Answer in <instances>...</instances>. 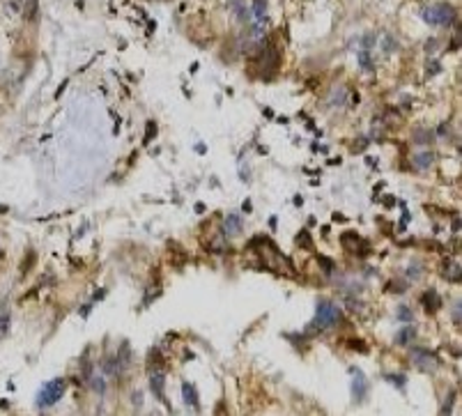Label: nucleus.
Here are the masks:
<instances>
[{"label":"nucleus","instance_id":"nucleus-27","mask_svg":"<svg viewBox=\"0 0 462 416\" xmlns=\"http://www.w3.org/2000/svg\"><path fill=\"white\" fill-rule=\"evenodd\" d=\"M347 343H349V347H352V350L361 352V354H366V352H368V347H366V343H363V340H356V338H352V340H347Z\"/></svg>","mask_w":462,"mask_h":416},{"label":"nucleus","instance_id":"nucleus-18","mask_svg":"<svg viewBox=\"0 0 462 416\" xmlns=\"http://www.w3.org/2000/svg\"><path fill=\"white\" fill-rule=\"evenodd\" d=\"M37 14H39V0H26V5H23V16H26V21H35Z\"/></svg>","mask_w":462,"mask_h":416},{"label":"nucleus","instance_id":"nucleus-34","mask_svg":"<svg viewBox=\"0 0 462 416\" xmlns=\"http://www.w3.org/2000/svg\"><path fill=\"white\" fill-rule=\"evenodd\" d=\"M409 278H419V264L416 267H409V274H407Z\"/></svg>","mask_w":462,"mask_h":416},{"label":"nucleus","instance_id":"nucleus-31","mask_svg":"<svg viewBox=\"0 0 462 416\" xmlns=\"http://www.w3.org/2000/svg\"><path fill=\"white\" fill-rule=\"evenodd\" d=\"M453 398H456V391H453V393H451V396L446 398L449 403H446V405H444V407H442V414H449V412L453 410Z\"/></svg>","mask_w":462,"mask_h":416},{"label":"nucleus","instance_id":"nucleus-12","mask_svg":"<svg viewBox=\"0 0 462 416\" xmlns=\"http://www.w3.org/2000/svg\"><path fill=\"white\" fill-rule=\"evenodd\" d=\"M182 398H184L187 405L198 410V391H195V386L191 382H182Z\"/></svg>","mask_w":462,"mask_h":416},{"label":"nucleus","instance_id":"nucleus-32","mask_svg":"<svg viewBox=\"0 0 462 416\" xmlns=\"http://www.w3.org/2000/svg\"><path fill=\"white\" fill-rule=\"evenodd\" d=\"M7 329H9V315H2L0 317V336H2Z\"/></svg>","mask_w":462,"mask_h":416},{"label":"nucleus","instance_id":"nucleus-33","mask_svg":"<svg viewBox=\"0 0 462 416\" xmlns=\"http://www.w3.org/2000/svg\"><path fill=\"white\" fill-rule=\"evenodd\" d=\"M453 322H456V327H460V304H456V308H453Z\"/></svg>","mask_w":462,"mask_h":416},{"label":"nucleus","instance_id":"nucleus-9","mask_svg":"<svg viewBox=\"0 0 462 416\" xmlns=\"http://www.w3.org/2000/svg\"><path fill=\"white\" fill-rule=\"evenodd\" d=\"M414 338H416V327L414 324H405L402 329L395 331V345H398V347H407V345H412L414 343Z\"/></svg>","mask_w":462,"mask_h":416},{"label":"nucleus","instance_id":"nucleus-15","mask_svg":"<svg viewBox=\"0 0 462 416\" xmlns=\"http://www.w3.org/2000/svg\"><path fill=\"white\" fill-rule=\"evenodd\" d=\"M131 361H134V357H131V347H129V343H122L120 352H117V366H120V368H129Z\"/></svg>","mask_w":462,"mask_h":416},{"label":"nucleus","instance_id":"nucleus-11","mask_svg":"<svg viewBox=\"0 0 462 416\" xmlns=\"http://www.w3.org/2000/svg\"><path fill=\"white\" fill-rule=\"evenodd\" d=\"M341 244L345 246L349 253H356V255H359V246H363L366 242H361V237H359L356 232H345L341 237Z\"/></svg>","mask_w":462,"mask_h":416},{"label":"nucleus","instance_id":"nucleus-6","mask_svg":"<svg viewBox=\"0 0 462 416\" xmlns=\"http://www.w3.org/2000/svg\"><path fill=\"white\" fill-rule=\"evenodd\" d=\"M414 364L421 370H435L439 361L430 350H414Z\"/></svg>","mask_w":462,"mask_h":416},{"label":"nucleus","instance_id":"nucleus-36","mask_svg":"<svg viewBox=\"0 0 462 416\" xmlns=\"http://www.w3.org/2000/svg\"><path fill=\"white\" fill-rule=\"evenodd\" d=\"M458 230H460V218H453V232H458Z\"/></svg>","mask_w":462,"mask_h":416},{"label":"nucleus","instance_id":"nucleus-5","mask_svg":"<svg viewBox=\"0 0 462 416\" xmlns=\"http://www.w3.org/2000/svg\"><path fill=\"white\" fill-rule=\"evenodd\" d=\"M352 375H354V382H352V396H354L356 403H361L363 398H366V391H368V384H366V377H363L361 370L352 368L349 370Z\"/></svg>","mask_w":462,"mask_h":416},{"label":"nucleus","instance_id":"nucleus-2","mask_svg":"<svg viewBox=\"0 0 462 416\" xmlns=\"http://www.w3.org/2000/svg\"><path fill=\"white\" fill-rule=\"evenodd\" d=\"M253 60H255V69L260 72L262 79H271L276 74V69H278V65H281V55H278L274 44H262L255 51Z\"/></svg>","mask_w":462,"mask_h":416},{"label":"nucleus","instance_id":"nucleus-21","mask_svg":"<svg viewBox=\"0 0 462 416\" xmlns=\"http://www.w3.org/2000/svg\"><path fill=\"white\" fill-rule=\"evenodd\" d=\"M156 136V122L154 120H150L148 126H145V136H143V145H150L152 143V138Z\"/></svg>","mask_w":462,"mask_h":416},{"label":"nucleus","instance_id":"nucleus-14","mask_svg":"<svg viewBox=\"0 0 462 416\" xmlns=\"http://www.w3.org/2000/svg\"><path fill=\"white\" fill-rule=\"evenodd\" d=\"M432 161H435V154L432 152H421V154H416V157L412 159V164H414L416 170H425V168H430Z\"/></svg>","mask_w":462,"mask_h":416},{"label":"nucleus","instance_id":"nucleus-3","mask_svg":"<svg viewBox=\"0 0 462 416\" xmlns=\"http://www.w3.org/2000/svg\"><path fill=\"white\" fill-rule=\"evenodd\" d=\"M65 391H67V379H65V377H55V379L46 382L41 386L39 393H37V407L44 410V407L55 405L62 396H65Z\"/></svg>","mask_w":462,"mask_h":416},{"label":"nucleus","instance_id":"nucleus-38","mask_svg":"<svg viewBox=\"0 0 462 416\" xmlns=\"http://www.w3.org/2000/svg\"><path fill=\"white\" fill-rule=\"evenodd\" d=\"M106 297V290H99V292H94V299H104Z\"/></svg>","mask_w":462,"mask_h":416},{"label":"nucleus","instance_id":"nucleus-23","mask_svg":"<svg viewBox=\"0 0 462 416\" xmlns=\"http://www.w3.org/2000/svg\"><path fill=\"white\" fill-rule=\"evenodd\" d=\"M430 138H432V133L425 131V129H419V131L414 133V143H416V145H428Z\"/></svg>","mask_w":462,"mask_h":416},{"label":"nucleus","instance_id":"nucleus-16","mask_svg":"<svg viewBox=\"0 0 462 416\" xmlns=\"http://www.w3.org/2000/svg\"><path fill=\"white\" fill-rule=\"evenodd\" d=\"M251 14L255 16L258 23H265V19H267V0H253V9H251Z\"/></svg>","mask_w":462,"mask_h":416},{"label":"nucleus","instance_id":"nucleus-28","mask_svg":"<svg viewBox=\"0 0 462 416\" xmlns=\"http://www.w3.org/2000/svg\"><path fill=\"white\" fill-rule=\"evenodd\" d=\"M317 260H320V264H322V267H324V274H327V276H331V274H334V269H336V267H334V262H331V260H329V258H322V255H320V258H317Z\"/></svg>","mask_w":462,"mask_h":416},{"label":"nucleus","instance_id":"nucleus-35","mask_svg":"<svg viewBox=\"0 0 462 416\" xmlns=\"http://www.w3.org/2000/svg\"><path fill=\"white\" fill-rule=\"evenodd\" d=\"M425 48H428V53H432L437 48V40H430L428 44H425Z\"/></svg>","mask_w":462,"mask_h":416},{"label":"nucleus","instance_id":"nucleus-37","mask_svg":"<svg viewBox=\"0 0 462 416\" xmlns=\"http://www.w3.org/2000/svg\"><path fill=\"white\" fill-rule=\"evenodd\" d=\"M334 221H336V223H338V221H345V216H343L341 211H336V214H334Z\"/></svg>","mask_w":462,"mask_h":416},{"label":"nucleus","instance_id":"nucleus-10","mask_svg":"<svg viewBox=\"0 0 462 416\" xmlns=\"http://www.w3.org/2000/svg\"><path fill=\"white\" fill-rule=\"evenodd\" d=\"M421 304H423V308L428 313H435V311H439L442 308V297L437 294V290H425L421 294Z\"/></svg>","mask_w":462,"mask_h":416},{"label":"nucleus","instance_id":"nucleus-24","mask_svg":"<svg viewBox=\"0 0 462 416\" xmlns=\"http://www.w3.org/2000/svg\"><path fill=\"white\" fill-rule=\"evenodd\" d=\"M87 382H90V386H92L97 393H104V391H106V382H104V377H94L92 375Z\"/></svg>","mask_w":462,"mask_h":416},{"label":"nucleus","instance_id":"nucleus-17","mask_svg":"<svg viewBox=\"0 0 462 416\" xmlns=\"http://www.w3.org/2000/svg\"><path fill=\"white\" fill-rule=\"evenodd\" d=\"M444 278H449V281H453V283H458L460 281V264L458 262H444Z\"/></svg>","mask_w":462,"mask_h":416},{"label":"nucleus","instance_id":"nucleus-13","mask_svg":"<svg viewBox=\"0 0 462 416\" xmlns=\"http://www.w3.org/2000/svg\"><path fill=\"white\" fill-rule=\"evenodd\" d=\"M230 9H232L237 21H241V23H246V21L251 19V12H248V7L244 5V0H230Z\"/></svg>","mask_w":462,"mask_h":416},{"label":"nucleus","instance_id":"nucleus-8","mask_svg":"<svg viewBox=\"0 0 462 416\" xmlns=\"http://www.w3.org/2000/svg\"><path fill=\"white\" fill-rule=\"evenodd\" d=\"M163 386H166V382H163V373H161V370L152 373V377H150V389H152V393L156 396L159 403L166 405V391H163Z\"/></svg>","mask_w":462,"mask_h":416},{"label":"nucleus","instance_id":"nucleus-20","mask_svg":"<svg viewBox=\"0 0 462 416\" xmlns=\"http://www.w3.org/2000/svg\"><path fill=\"white\" fill-rule=\"evenodd\" d=\"M359 65H361L363 72H373L375 69V65H373V60H370V53L363 48V51H359Z\"/></svg>","mask_w":462,"mask_h":416},{"label":"nucleus","instance_id":"nucleus-1","mask_svg":"<svg viewBox=\"0 0 462 416\" xmlns=\"http://www.w3.org/2000/svg\"><path fill=\"white\" fill-rule=\"evenodd\" d=\"M341 317H343L341 306L334 304V301H329V299H322L320 304H317V311H315V320L308 324L306 333L313 336V333H317V331H322V329H329V327H334V324L341 322Z\"/></svg>","mask_w":462,"mask_h":416},{"label":"nucleus","instance_id":"nucleus-29","mask_svg":"<svg viewBox=\"0 0 462 416\" xmlns=\"http://www.w3.org/2000/svg\"><path fill=\"white\" fill-rule=\"evenodd\" d=\"M442 72V65L437 62V60H432V62H428V76H435V74Z\"/></svg>","mask_w":462,"mask_h":416},{"label":"nucleus","instance_id":"nucleus-25","mask_svg":"<svg viewBox=\"0 0 462 416\" xmlns=\"http://www.w3.org/2000/svg\"><path fill=\"white\" fill-rule=\"evenodd\" d=\"M386 379H388L391 384H395V386H398L400 391H405V382H407V377H405V375H388Z\"/></svg>","mask_w":462,"mask_h":416},{"label":"nucleus","instance_id":"nucleus-30","mask_svg":"<svg viewBox=\"0 0 462 416\" xmlns=\"http://www.w3.org/2000/svg\"><path fill=\"white\" fill-rule=\"evenodd\" d=\"M80 370H83V377H85V379L92 377V364H90V361H83V364H80Z\"/></svg>","mask_w":462,"mask_h":416},{"label":"nucleus","instance_id":"nucleus-4","mask_svg":"<svg viewBox=\"0 0 462 416\" xmlns=\"http://www.w3.org/2000/svg\"><path fill=\"white\" fill-rule=\"evenodd\" d=\"M423 21L430 26H451L456 21V7L449 2H435L423 9Z\"/></svg>","mask_w":462,"mask_h":416},{"label":"nucleus","instance_id":"nucleus-7","mask_svg":"<svg viewBox=\"0 0 462 416\" xmlns=\"http://www.w3.org/2000/svg\"><path fill=\"white\" fill-rule=\"evenodd\" d=\"M241 230H244V221H241L239 214H228L226 221H223L226 237H237V235H241Z\"/></svg>","mask_w":462,"mask_h":416},{"label":"nucleus","instance_id":"nucleus-19","mask_svg":"<svg viewBox=\"0 0 462 416\" xmlns=\"http://www.w3.org/2000/svg\"><path fill=\"white\" fill-rule=\"evenodd\" d=\"M101 370H104L106 375H117V373H120V366H117V359H113V357L104 359V364H101Z\"/></svg>","mask_w":462,"mask_h":416},{"label":"nucleus","instance_id":"nucleus-26","mask_svg":"<svg viewBox=\"0 0 462 416\" xmlns=\"http://www.w3.org/2000/svg\"><path fill=\"white\" fill-rule=\"evenodd\" d=\"M398 320H402V322H412V320H414V313L409 311L407 306H400V311H398Z\"/></svg>","mask_w":462,"mask_h":416},{"label":"nucleus","instance_id":"nucleus-22","mask_svg":"<svg viewBox=\"0 0 462 416\" xmlns=\"http://www.w3.org/2000/svg\"><path fill=\"white\" fill-rule=\"evenodd\" d=\"M297 244L304 246L306 251H313V242H310V235H308V230H302L299 235H297Z\"/></svg>","mask_w":462,"mask_h":416},{"label":"nucleus","instance_id":"nucleus-40","mask_svg":"<svg viewBox=\"0 0 462 416\" xmlns=\"http://www.w3.org/2000/svg\"><path fill=\"white\" fill-rule=\"evenodd\" d=\"M76 5H78V7H83V0H76Z\"/></svg>","mask_w":462,"mask_h":416},{"label":"nucleus","instance_id":"nucleus-39","mask_svg":"<svg viewBox=\"0 0 462 416\" xmlns=\"http://www.w3.org/2000/svg\"><path fill=\"white\" fill-rule=\"evenodd\" d=\"M87 313H90V306H83V308H80V315L87 317Z\"/></svg>","mask_w":462,"mask_h":416}]
</instances>
